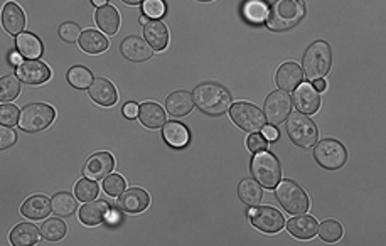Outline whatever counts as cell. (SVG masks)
Listing matches in <instances>:
<instances>
[{
  "instance_id": "6da1fadb",
  "label": "cell",
  "mask_w": 386,
  "mask_h": 246,
  "mask_svg": "<svg viewBox=\"0 0 386 246\" xmlns=\"http://www.w3.org/2000/svg\"><path fill=\"white\" fill-rule=\"evenodd\" d=\"M305 2L304 0H275L268 7L267 26L273 32H285L294 29L305 17Z\"/></svg>"
},
{
  "instance_id": "7a4b0ae2",
  "label": "cell",
  "mask_w": 386,
  "mask_h": 246,
  "mask_svg": "<svg viewBox=\"0 0 386 246\" xmlns=\"http://www.w3.org/2000/svg\"><path fill=\"white\" fill-rule=\"evenodd\" d=\"M194 105L209 117H220L231 106V95L218 83H201L193 91Z\"/></svg>"
},
{
  "instance_id": "3957f363",
  "label": "cell",
  "mask_w": 386,
  "mask_h": 246,
  "mask_svg": "<svg viewBox=\"0 0 386 246\" xmlns=\"http://www.w3.org/2000/svg\"><path fill=\"white\" fill-rule=\"evenodd\" d=\"M332 66V51L325 41H314L302 58V71L309 81L324 78Z\"/></svg>"
},
{
  "instance_id": "277c9868",
  "label": "cell",
  "mask_w": 386,
  "mask_h": 246,
  "mask_svg": "<svg viewBox=\"0 0 386 246\" xmlns=\"http://www.w3.org/2000/svg\"><path fill=\"white\" fill-rule=\"evenodd\" d=\"M287 135L297 147L313 148L319 138V128L313 120L300 111H294L285 120Z\"/></svg>"
},
{
  "instance_id": "5b68a950",
  "label": "cell",
  "mask_w": 386,
  "mask_h": 246,
  "mask_svg": "<svg viewBox=\"0 0 386 246\" xmlns=\"http://www.w3.org/2000/svg\"><path fill=\"white\" fill-rule=\"evenodd\" d=\"M250 170H252L253 179L262 184V188L273 189L282 180L280 162L267 150L255 154L252 164H250Z\"/></svg>"
},
{
  "instance_id": "8992f818",
  "label": "cell",
  "mask_w": 386,
  "mask_h": 246,
  "mask_svg": "<svg viewBox=\"0 0 386 246\" xmlns=\"http://www.w3.org/2000/svg\"><path fill=\"white\" fill-rule=\"evenodd\" d=\"M273 189H275L277 201L290 215H305L309 210V196L294 180H280Z\"/></svg>"
},
{
  "instance_id": "52a82bcc",
  "label": "cell",
  "mask_w": 386,
  "mask_h": 246,
  "mask_svg": "<svg viewBox=\"0 0 386 246\" xmlns=\"http://www.w3.org/2000/svg\"><path fill=\"white\" fill-rule=\"evenodd\" d=\"M56 118V110L46 103H31L21 110L19 128L27 133H39L51 127Z\"/></svg>"
},
{
  "instance_id": "ba28073f",
  "label": "cell",
  "mask_w": 386,
  "mask_h": 246,
  "mask_svg": "<svg viewBox=\"0 0 386 246\" xmlns=\"http://www.w3.org/2000/svg\"><path fill=\"white\" fill-rule=\"evenodd\" d=\"M230 115L236 127L246 133L262 132L265 125H267L263 111L253 103H246V101H238V103L231 105Z\"/></svg>"
},
{
  "instance_id": "9c48e42d",
  "label": "cell",
  "mask_w": 386,
  "mask_h": 246,
  "mask_svg": "<svg viewBox=\"0 0 386 246\" xmlns=\"http://www.w3.org/2000/svg\"><path fill=\"white\" fill-rule=\"evenodd\" d=\"M314 159L324 169L339 170L346 164L347 150L341 142L334 140V138H324V140L315 142Z\"/></svg>"
},
{
  "instance_id": "30bf717a",
  "label": "cell",
  "mask_w": 386,
  "mask_h": 246,
  "mask_svg": "<svg viewBox=\"0 0 386 246\" xmlns=\"http://www.w3.org/2000/svg\"><path fill=\"white\" fill-rule=\"evenodd\" d=\"M292 96L283 90H275L267 96L263 105V115L268 125L278 127L287 120L288 115L292 111Z\"/></svg>"
},
{
  "instance_id": "8fae6325",
  "label": "cell",
  "mask_w": 386,
  "mask_h": 246,
  "mask_svg": "<svg viewBox=\"0 0 386 246\" xmlns=\"http://www.w3.org/2000/svg\"><path fill=\"white\" fill-rule=\"evenodd\" d=\"M248 216L252 220V225L262 231V233H278L285 226V220H283L282 212L272 206L250 207Z\"/></svg>"
},
{
  "instance_id": "7c38bea8",
  "label": "cell",
  "mask_w": 386,
  "mask_h": 246,
  "mask_svg": "<svg viewBox=\"0 0 386 246\" xmlns=\"http://www.w3.org/2000/svg\"><path fill=\"white\" fill-rule=\"evenodd\" d=\"M16 76L27 85H43L51 78V69L39 59H26L16 66Z\"/></svg>"
},
{
  "instance_id": "4fadbf2b",
  "label": "cell",
  "mask_w": 386,
  "mask_h": 246,
  "mask_svg": "<svg viewBox=\"0 0 386 246\" xmlns=\"http://www.w3.org/2000/svg\"><path fill=\"white\" fill-rule=\"evenodd\" d=\"M292 103H294L297 111L304 115L318 113L320 108V95L310 83H300L294 90Z\"/></svg>"
},
{
  "instance_id": "5bb4252c",
  "label": "cell",
  "mask_w": 386,
  "mask_h": 246,
  "mask_svg": "<svg viewBox=\"0 0 386 246\" xmlns=\"http://www.w3.org/2000/svg\"><path fill=\"white\" fill-rule=\"evenodd\" d=\"M148 204H151V196L142 188L125 189L117 201L118 210L127 212V215H138V212L147 210Z\"/></svg>"
},
{
  "instance_id": "9a60e30c",
  "label": "cell",
  "mask_w": 386,
  "mask_h": 246,
  "mask_svg": "<svg viewBox=\"0 0 386 246\" xmlns=\"http://www.w3.org/2000/svg\"><path fill=\"white\" fill-rule=\"evenodd\" d=\"M113 167L115 159L110 152H96V154L88 157L86 164L83 167V175L93 180H100L113 173Z\"/></svg>"
},
{
  "instance_id": "2e32d148",
  "label": "cell",
  "mask_w": 386,
  "mask_h": 246,
  "mask_svg": "<svg viewBox=\"0 0 386 246\" xmlns=\"http://www.w3.org/2000/svg\"><path fill=\"white\" fill-rule=\"evenodd\" d=\"M120 53H122L123 58L128 59V61L143 63L152 58L153 49L146 39H142V37L128 36L125 37L122 44H120Z\"/></svg>"
},
{
  "instance_id": "e0dca14e",
  "label": "cell",
  "mask_w": 386,
  "mask_h": 246,
  "mask_svg": "<svg viewBox=\"0 0 386 246\" xmlns=\"http://www.w3.org/2000/svg\"><path fill=\"white\" fill-rule=\"evenodd\" d=\"M88 95L100 106H113L118 101L117 88L106 78H95L91 86L88 88Z\"/></svg>"
},
{
  "instance_id": "ac0fdd59",
  "label": "cell",
  "mask_w": 386,
  "mask_h": 246,
  "mask_svg": "<svg viewBox=\"0 0 386 246\" xmlns=\"http://www.w3.org/2000/svg\"><path fill=\"white\" fill-rule=\"evenodd\" d=\"M111 211L110 204L105 199H93L85 203L80 210V221L86 226H98L106 221Z\"/></svg>"
},
{
  "instance_id": "d6986e66",
  "label": "cell",
  "mask_w": 386,
  "mask_h": 246,
  "mask_svg": "<svg viewBox=\"0 0 386 246\" xmlns=\"http://www.w3.org/2000/svg\"><path fill=\"white\" fill-rule=\"evenodd\" d=\"M143 39L153 51H162L169 44V29L161 19H151L147 24H143Z\"/></svg>"
},
{
  "instance_id": "ffe728a7",
  "label": "cell",
  "mask_w": 386,
  "mask_h": 246,
  "mask_svg": "<svg viewBox=\"0 0 386 246\" xmlns=\"http://www.w3.org/2000/svg\"><path fill=\"white\" fill-rule=\"evenodd\" d=\"M302 80H304V71H302V68L297 63H283L282 66L277 69L275 83L283 91H294L295 88L300 85Z\"/></svg>"
},
{
  "instance_id": "44dd1931",
  "label": "cell",
  "mask_w": 386,
  "mask_h": 246,
  "mask_svg": "<svg viewBox=\"0 0 386 246\" xmlns=\"http://www.w3.org/2000/svg\"><path fill=\"white\" fill-rule=\"evenodd\" d=\"M2 26L9 34L19 36L26 29V14L16 2H7L2 9Z\"/></svg>"
},
{
  "instance_id": "7402d4cb",
  "label": "cell",
  "mask_w": 386,
  "mask_h": 246,
  "mask_svg": "<svg viewBox=\"0 0 386 246\" xmlns=\"http://www.w3.org/2000/svg\"><path fill=\"white\" fill-rule=\"evenodd\" d=\"M319 222L315 221L314 216L295 215V217L288 220L287 231L297 240H310L318 235Z\"/></svg>"
},
{
  "instance_id": "603a6c76",
  "label": "cell",
  "mask_w": 386,
  "mask_h": 246,
  "mask_svg": "<svg viewBox=\"0 0 386 246\" xmlns=\"http://www.w3.org/2000/svg\"><path fill=\"white\" fill-rule=\"evenodd\" d=\"M51 211H53V203L46 196H41V194H36V196L26 199L21 207V215L32 221L44 220L46 216H49Z\"/></svg>"
},
{
  "instance_id": "cb8c5ba5",
  "label": "cell",
  "mask_w": 386,
  "mask_h": 246,
  "mask_svg": "<svg viewBox=\"0 0 386 246\" xmlns=\"http://www.w3.org/2000/svg\"><path fill=\"white\" fill-rule=\"evenodd\" d=\"M166 108L167 113L172 115V117H186L194 108L193 93L186 90L171 93L166 100Z\"/></svg>"
},
{
  "instance_id": "d4e9b609",
  "label": "cell",
  "mask_w": 386,
  "mask_h": 246,
  "mask_svg": "<svg viewBox=\"0 0 386 246\" xmlns=\"http://www.w3.org/2000/svg\"><path fill=\"white\" fill-rule=\"evenodd\" d=\"M138 120L143 127L147 128H161L164 127V123L167 122L166 117V110L162 108L161 105L152 103V101H147V103H142L138 106Z\"/></svg>"
},
{
  "instance_id": "484cf974",
  "label": "cell",
  "mask_w": 386,
  "mask_h": 246,
  "mask_svg": "<svg viewBox=\"0 0 386 246\" xmlns=\"http://www.w3.org/2000/svg\"><path fill=\"white\" fill-rule=\"evenodd\" d=\"M162 137L172 148H183L189 143L191 133L188 127L181 122H166L162 127Z\"/></svg>"
},
{
  "instance_id": "4316f807",
  "label": "cell",
  "mask_w": 386,
  "mask_h": 246,
  "mask_svg": "<svg viewBox=\"0 0 386 246\" xmlns=\"http://www.w3.org/2000/svg\"><path fill=\"white\" fill-rule=\"evenodd\" d=\"M95 22L100 31L106 32L108 36H115L120 29V14L113 6H101L95 12Z\"/></svg>"
},
{
  "instance_id": "83f0119b",
  "label": "cell",
  "mask_w": 386,
  "mask_h": 246,
  "mask_svg": "<svg viewBox=\"0 0 386 246\" xmlns=\"http://www.w3.org/2000/svg\"><path fill=\"white\" fill-rule=\"evenodd\" d=\"M39 228H36L31 222H21L9 235V240L14 246H34L39 243Z\"/></svg>"
},
{
  "instance_id": "f1b7e54d",
  "label": "cell",
  "mask_w": 386,
  "mask_h": 246,
  "mask_svg": "<svg viewBox=\"0 0 386 246\" xmlns=\"http://www.w3.org/2000/svg\"><path fill=\"white\" fill-rule=\"evenodd\" d=\"M16 48L26 59H39L43 56V43L31 32H22L16 37Z\"/></svg>"
},
{
  "instance_id": "f546056e",
  "label": "cell",
  "mask_w": 386,
  "mask_h": 246,
  "mask_svg": "<svg viewBox=\"0 0 386 246\" xmlns=\"http://www.w3.org/2000/svg\"><path fill=\"white\" fill-rule=\"evenodd\" d=\"M78 43H80V48L85 51L86 54H101L108 49V39H106L100 31L95 29L83 31Z\"/></svg>"
},
{
  "instance_id": "4dcf8cb0",
  "label": "cell",
  "mask_w": 386,
  "mask_h": 246,
  "mask_svg": "<svg viewBox=\"0 0 386 246\" xmlns=\"http://www.w3.org/2000/svg\"><path fill=\"white\" fill-rule=\"evenodd\" d=\"M238 198L240 201L246 204L248 207L260 206L263 199L262 184L255 179H243L238 185Z\"/></svg>"
},
{
  "instance_id": "1f68e13d",
  "label": "cell",
  "mask_w": 386,
  "mask_h": 246,
  "mask_svg": "<svg viewBox=\"0 0 386 246\" xmlns=\"http://www.w3.org/2000/svg\"><path fill=\"white\" fill-rule=\"evenodd\" d=\"M268 6L265 0H246L243 4V17L250 24L260 26L267 21Z\"/></svg>"
},
{
  "instance_id": "d6a6232c",
  "label": "cell",
  "mask_w": 386,
  "mask_h": 246,
  "mask_svg": "<svg viewBox=\"0 0 386 246\" xmlns=\"http://www.w3.org/2000/svg\"><path fill=\"white\" fill-rule=\"evenodd\" d=\"M53 203V212L59 217L73 216L74 211L78 210V203L69 193H58L51 199Z\"/></svg>"
},
{
  "instance_id": "836d02e7",
  "label": "cell",
  "mask_w": 386,
  "mask_h": 246,
  "mask_svg": "<svg viewBox=\"0 0 386 246\" xmlns=\"http://www.w3.org/2000/svg\"><path fill=\"white\" fill-rule=\"evenodd\" d=\"M66 80L69 85H71L73 88H76V90H88L95 78H93V73L88 68L73 66V68H69Z\"/></svg>"
},
{
  "instance_id": "e575fe53",
  "label": "cell",
  "mask_w": 386,
  "mask_h": 246,
  "mask_svg": "<svg viewBox=\"0 0 386 246\" xmlns=\"http://www.w3.org/2000/svg\"><path fill=\"white\" fill-rule=\"evenodd\" d=\"M68 226L64 225V221L59 220V217H51V220H46L41 226V235L46 241H59L66 236Z\"/></svg>"
},
{
  "instance_id": "d590c367",
  "label": "cell",
  "mask_w": 386,
  "mask_h": 246,
  "mask_svg": "<svg viewBox=\"0 0 386 246\" xmlns=\"http://www.w3.org/2000/svg\"><path fill=\"white\" fill-rule=\"evenodd\" d=\"M318 235L325 243H337V241L342 238L344 228L341 222L336 220H325L319 225Z\"/></svg>"
},
{
  "instance_id": "8d00e7d4",
  "label": "cell",
  "mask_w": 386,
  "mask_h": 246,
  "mask_svg": "<svg viewBox=\"0 0 386 246\" xmlns=\"http://www.w3.org/2000/svg\"><path fill=\"white\" fill-rule=\"evenodd\" d=\"M19 95H21V80L14 74L2 76V80H0V100H2V103L16 100Z\"/></svg>"
},
{
  "instance_id": "74e56055",
  "label": "cell",
  "mask_w": 386,
  "mask_h": 246,
  "mask_svg": "<svg viewBox=\"0 0 386 246\" xmlns=\"http://www.w3.org/2000/svg\"><path fill=\"white\" fill-rule=\"evenodd\" d=\"M100 193L98 184L90 178H85L78 180L76 185H74V194H76V199L81 203H90L93 199H96Z\"/></svg>"
},
{
  "instance_id": "f35d334b",
  "label": "cell",
  "mask_w": 386,
  "mask_h": 246,
  "mask_svg": "<svg viewBox=\"0 0 386 246\" xmlns=\"http://www.w3.org/2000/svg\"><path fill=\"white\" fill-rule=\"evenodd\" d=\"M125 189H127V184H125V179L118 174H110L103 179V191L111 198H117L122 194Z\"/></svg>"
},
{
  "instance_id": "ab89813d",
  "label": "cell",
  "mask_w": 386,
  "mask_h": 246,
  "mask_svg": "<svg viewBox=\"0 0 386 246\" xmlns=\"http://www.w3.org/2000/svg\"><path fill=\"white\" fill-rule=\"evenodd\" d=\"M58 34L64 41V43L74 44V43H78V41H80L81 27L78 26L76 22H63V24L59 26Z\"/></svg>"
},
{
  "instance_id": "60d3db41",
  "label": "cell",
  "mask_w": 386,
  "mask_h": 246,
  "mask_svg": "<svg viewBox=\"0 0 386 246\" xmlns=\"http://www.w3.org/2000/svg\"><path fill=\"white\" fill-rule=\"evenodd\" d=\"M19 117H21V111L17 106L9 103H2L0 106V123L2 125H7V127L19 125Z\"/></svg>"
},
{
  "instance_id": "b9f144b4",
  "label": "cell",
  "mask_w": 386,
  "mask_h": 246,
  "mask_svg": "<svg viewBox=\"0 0 386 246\" xmlns=\"http://www.w3.org/2000/svg\"><path fill=\"white\" fill-rule=\"evenodd\" d=\"M142 7H143V14H146L148 19L164 17L167 11L164 0H146V2L142 4Z\"/></svg>"
},
{
  "instance_id": "7bdbcfd3",
  "label": "cell",
  "mask_w": 386,
  "mask_h": 246,
  "mask_svg": "<svg viewBox=\"0 0 386 246\" xmlns=\"http://www.w3.org/2000/svg\"><path fill=\"white\" fill-rule=\"evenodd\" d=\"M268 140L263 135H260V133H252V135L248 137V140H246V147H248L250 152H253V154H258V152H263L268 148Z\"/></svg>"
},
{
  "instance_id": "ee69618b",
  "label": "cell",
  "mask_w": 386,
  "mask_h": 246,
  "mask_svg": "<svg viewBox=\"0 0 386 246\" xmlns=\"http://www.w3.org/2000/svg\"><path fill=\"white\" fill-rule=\"evenodd\" d=\"M16 142H17V133L14 132L12 127L2 125V127H0V148L6 150V148H11Z\"/></svg>"
},
{
  "instance_id": "f6af8a7d",
  "label": "cell",
  "mask_w": 386,
  "mask_h": 246,
  "mask_svg": "<svg viewBox=\"0 0 386 246\" xmlns=\"http://www.w3.org/2000/svg\"><path fill=\"white\" fill-rule=\"evenodd\" d=\"M262 132H263V137L267 138V140H272V142L278 140V137H280V133H278L277 127H273V125H265Z\"/></svg>"
},
{
  "instance_id": "bcb514c9",
  "label": "cell",
  "mask_w": 386,
  "mask_h": 246,
  "mask_svg": "<svg viewBox=\"0 0 386 246\" xmlns=\"http://www.w3.org/2000/svg\"><path fill=\"white\" fill-rule=\"evenodd\" d=\"M123 115L127 118H135L138 115V105L133 103V101H130V103H125Z\"/></svg>"
},
{
  "instance_id": "7dc6e473",
  "label": "cell",
  "mask_w": 386,
  "mask_h": 246,
  "mask_svg": "<svg viewBox=\"0 0 386 246\" xmlns=\"http://www.w3.org/2000/svg\"><path fill=\"white\" fill-rule=\"evenodd\" d=\"M106 221H108L110 226H117V225H120V222H122V216H120V212L113 207V210L110 211L108 217H106Z\"/></svg>"
},
{
  "instance_id": "c3c4849f",
  "label": "cell",
  "mask_w": 386,
  "mask_h": 246,
  "mask_svg": "<svg viewBox=\"0 0 386 246\" xmlns=\"http://www.w3.org/2000/svg\"><path fill=\"white\" fill-rule=\"evenodd\" d=\"M21 58H22V54L19 53V51H17V53L9 54V61H11V64H14V66H19V64L22 63Z\"/></svg>"
},
{
  "instance_id": "681fc988",
  "label": "cell",
  "mask_w": 386,
  "mask_h": 246,
  "mask_svg": "<svg viewBox=\"0 0 386 246\" xmlns=\"http://www.w3.org/2000/svg\"><path fill=\"white\" fill-rule=\"evenodd\" d=\"M325 86H327V85H325V81L322 80V78H320V80H315L314 81V88H315V91H324L325 90Z\"/></svg>"
},
{
  "instance_id": "f907efd6",
  "label": "cell",
  "mask_w": 386,
  "mask_h": 246,
  "mask_svg": "<svg viewBox=\"0 0 386 246\" xmlns=\"http://www.w3.org/2000/svg\"><path fill=\"white\" fill-rule=\"evenodd\" d=\"M123 4H128V6H141V4L146 2V0H122Z\"/></svg>"
},
{
  "instance_id": "816d5d0a",
  "label": "cell",
  "mask_w": 386,
  "mask_h": 246,
  "mask_svg": "<svg viewBox=\"0 0 386 246\" xmlns=\"http://www.w3.org/2000/svg\"><path fill=\"white\" fill-rule=\"evenodd\" d=\"M93 4H95L96 7H101V6H106V2H108V0H91Z\"/></svg>"
},
{
  "instance_id": "f5cc1de1",
  "label": "cell",
  "mask_w": 386,
  "mask_h": 246,
  "mask_svg": "<svg viewBox=\"0 0 386 246\" xmlns=\"http://www.w3.org/2000/svg\"><path fill=\"white\" fill-rule=\"evenodd\" d=\"M148 21H151V19H148L147 16H146V14H143V16H141V17H138V22H141V24L143 26V24H147V22Z\"/></svg>"
},
{
  "instance_id": "db71d44e",
  "label": "cell",
  "mask_w": 386,
  "mask_h": 246,
  "mask_svg": "<svg viewBox=\"0 0 386 246\" xmlns=\"http://www.w3.org/2000/svg\"><path fill=\"white\" fill-rule=\"evenodd\" d=\"M198 2H213V0H198Z\"/></svg>"
}]
</instances>
